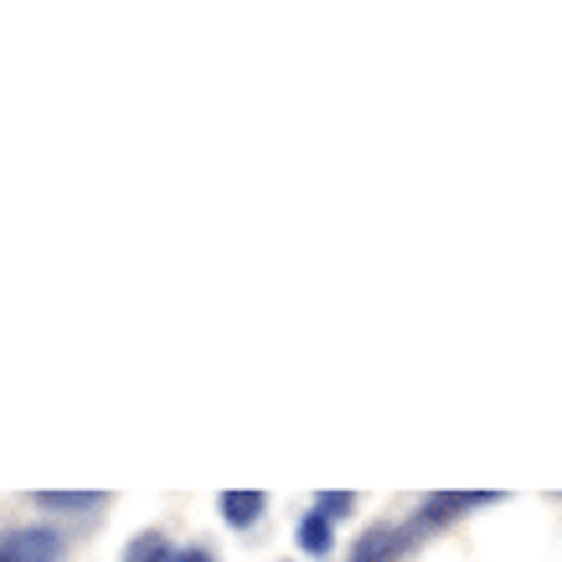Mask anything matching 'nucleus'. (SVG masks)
I'll return each mask as SVG.
<instances>
[{
    "mask_svg": "<svg viewBox=\"0 0 562 562\" xmlns=\"http://www.w3.org/2000/svg\"><path fill=\"white\" fill-rule=\"evenodd\" d=\"M57 558H63V537L52 527L0 531V562H57Z\"/></svg>",
    "mask_w": 562,
    "mask_h": 562,
    "instance_id": "f257e3e1",
    "label": "nucleus"
},
{
    "mask_svg": "<svg viewBox=\"0 0 562 562\" xmlns=\"http://www.w3.org/2000/svg\"><path fill=\"white\" fill-rule=\"evenodd\" d=\"M403 547H408V531L382 521V527H372L357 547H351V562H397L403 558Z\"/></svg>",
    "mask_w": 562,
    "mask_h": 562,
    "instance_id": "f03ea898",
    "label": "nucleus"
},
{
    "mask_svg": "<svg viewBox=\"0 0 562 562\" xmlns=\"http://www.w3.org/2000/svg\"><path fill=\"white\" fill-rule=\"evenodd\" d=\"M263 506H269V495L263 491H227L217 501V512L227 527H254L258 516H263Z\"/></svg>",
    "mask_w": 562,
    "mask_h": 562,
    "instance_id": "7ed1b4c3",
    "label": "nucleus"
},
{
    "mask_svg": "<svg viewBox=\"0 0 562 562\" xmlns=\"http://www.w3.org/2000/svg\"><path fill=\"white\" fill-rule=\"evenodd\" d=\"M485 501H495V495H428L424 512H418V527H424V521L443 527V521H454V516H464V512H475V506H485Z\"/></svg>",
    "mask_w": 562,
    "mask_h": 562,
    "instance_id": "20e7f679",
    "label": "nucleus"
},
{
    "mask_svg": "<svg viewBox=\"0 0 562 562\" xmlns=\"http://www.w3.org/2000/svg\"><path fill=\"white\" fill-rule=\"evenodd\" d=\"M42 512H99L103 506V495L99 491H42V495H32Z\"/></svg>",
    "mask_w": 562,
    "mask_h": 562,
    "instance_id": "39448f33",
    "label": "nucleus"
},
{
    "mask_svg": "<svg viewBox=\"0 0 562 562\" xmlns=\"http://www.w3.org/2000/svg\"><path fill=\"white\" fill-rule=\"evenodd\" d=\"M294 537H300V547H305L310 558H325V552H330V542H336L330 516H321V512H310L305 521H300V531H294Z\"/></svg>",
    "mask_w": 562,
    "mask_h": 562,
    "instance_id": "423d86ee",
    "label": "nucleus"
},
{
    "mask_svg": "<svg viewBox=\"0 0 562 562\" xmlns=\"http://www.w3.org/2000/svg\"><path fill=\"white\" fill-rule=\"evenodd\" d=\"M124 562H176V552L166 542V531H139L135 542L124 547Z\"/></svg>",
    "mask_w": 562,
    "mask_h": 562,
    "instance_id": "0eeeda50",
    "label": "nucleus"
},
{
    "mask_svg": "<svg viewBox=\"0 0 562 562\" xmlns=\"http://www.w3.org/2000/svg\"><path fill=\"white\" fill-rule=\"evenodd\" d=\"M315 506H321V516H346V512H357V495H321Z\"/></svg>",
    "mask_w": 562,
    "mask_h": 562,
    "instance_id": "6e6552de",
    "label": "nucleus"
},
{
    "mask_svg": "<svg viewBox=\"0 0 562 562\" xmlns=\"http://www.w3.org/2000/svg\"><path fill=\"white\" fill-rule=\"evenodd\" d=\"M176 562H217L206 547H187V552H176Z\"/></svg>",
    "mask_w": 562,
    "mask_h": 562,
    "instance_id": "1a4fd4ad",
    "label": "nucleus"
}]
</instances>
